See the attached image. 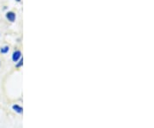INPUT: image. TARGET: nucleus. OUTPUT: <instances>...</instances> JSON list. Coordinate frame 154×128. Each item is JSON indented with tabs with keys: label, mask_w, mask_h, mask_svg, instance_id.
<instances>
[{
	"label": "nucleus",
	"mask_w": 154,
	"mask_h": 128,
	"mask_svg": "<svg viewBox=\"0 0 154 128\" xmlns=\"http://www.w3.org/2000/svg\"><path fill=\"white\" fill-rule=\"evenodd\" d=\"M22 65H23V58L21 57V58L16 63V67L17 69H19L21 67H22Z\"/></svg>",
	"instance_id": "obj_5"
},
{
	"label": "nucleus",
	"mask_w": 154,
	"mask_h": 128,
	"mask_svg": "<svg viewBox=\"0 0 154 128\" xmlns=\"http://www.w3.org/2000/svg\"><path fill=\"white\" fill-rule=\"evenodd\" d=\"M12 109H13L16 113H17V114H21L23 113V109L21 107L20 105H18V104H13V105H12Z\"/></svg>",
	"instance_id": "obj_3"
},
{
	"label": "nucleus",
	"mask_w": 154,
	"mask_h": 128,
	"mask_svg": "<svg viewBox=\"0 0 154 128\" xmlns=\"http://www.w3.org/2000/svg\"><path fill=\"white\" fill-rule=\"evenodd\" d=\"M5 17L10 22H15L16 19V14L14 11H7L5 14Z\"/></svg>",
	"instance_id": "obj_1"
},
{
	"label": "nucleus",
	"mask_w": 154,
	"mask_h": 128,
	"mask_svg": "<svg viewBox=\"0 0 154 128\" xmlns=\"http://www.w3.org/2000/svg\"><path fill=\"white\" fill-rule=\"evenodd\" d=\"M15 1H16L17 3H20V2H21V0H15Z\"/></svg>",
	"instance_id": "obj_6"
},
{
	"label": "nucleus",
	"mask_w": 154,
	"mask_h": 128,
	"mask_svg": "<svg viewBox=\"0 0 154 128\" xmlns=\"http://www.w3.org/2000/svg\"><path fill=\"white\" fill-rule=\"evenodd\" d=\"M21 52L20 50H15L14 52H13V53H12V55H11V59H12V61L14 62V63H16L19 59L21 58Z\"/></svg>",
	"instance_id": "obj_2"
},
{
	"label": "nucleus",
	"mask_w": 154,
	"mask_h": 128,
	"mask_svg": "<svg viewBox=\"0 0 154 128\" xmlns=\"http://www.w3.org/2000/svg\"><path fill=\"white\" fill-rule=\"evenodd\" d=\"M10 52V47L5 45V46H3L0 47V53L2 54H6Z\"/></svg>",
	"instance_id": "obj_4"
},
{
	"label": "nucleus",
	"mask_w": 154,
	"mask_h": 128,
	"mask_svg": "<svg viewBox=\"0 0 154 128\" xmlns=\"http://www.w3.org/2000/svg\"><path fill=\"white\" fill-rule=\"evenodd\" d=\"M0 67H1V60H0Z\"/></svg>",
	"instance_id": "obj_7"
}]
</instances>
